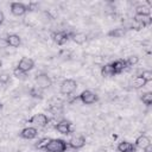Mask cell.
<instances>
[{
    "label": "cell",
    "mask_w": 152,
    "mask_h": 152,
    "mask_svg": "<svg viewBox=\"0 0 152 152\" xmlns=\"http://www.w3.org/2000/svg\"><path fill=\"white\" fill-rule=\"evenodd\" d=\"M2 66V61H1V58H0V68Z\"/></svg>",
    "instance_id": "34"
},
{
    "label": "cell",
    "mask_w": 152,
    "mask_h": 152,
    "mask_svg": "<svg viewBox=\"0 0 152 152\" xmlns=\"http://www.w3.org/2000/svg\"><path fill=\"white\" fill-rule=\"evenodd\" d=\"M6 40L8 43V46H12V48H18L20 44H21V38L15 34V33H11L6 37Z\"/></svg>",
    "instance_id": "17"
},
{
    "label": "cell",
    "mask_w": 152,
    "mask_h": 152,
    "mask_svg": "<svg viewBox=\"0 0 152 152\" xmlns=\"http://www.w3.org/2000/svg\"><path fill=\"white\" fill-rule=\"evenodd\" d=\"M133 21H135L137 24H139L144 28V27H147L152 24V18H151V15H137L135 14L133 18Z\"/></svg>",
    "instance_id": "13"
},
{
    "label": "cell",
    "mask_w": 152,
    "mask_h": 152,
    "mask_svg": "<svg viewBox=\"0 0 152 152\" xmlns=\"http://www.w3.org/2000/svg\"><path fill=\"white\" fill-rule=\"evenodd\" d=\"M28 124H33L38 127H45L49 125L50 122V119L48 118V115H45L44 113H38V114H34L33 116H31L28 120H27Z\"/></svg>",
    "instance_id": "5"
},
{
    "label": "cell",
    "mask_w": 152,
    "mask_h": 152,
    "mask_svg": "<svg viewBox=\"0 0 152 152\" xmlns=\"http://www.w3.org/2000/svg\"><path fill=\"white\" fill-rule=\"evenodd\" d=\"M10 7H11V13L15 17H21L27 12L26 5L23 2H11Z\"/></svg>",
    "instance_id": "8"
},
{
    "label": "cell",
    "mask_w": 152,
    "mask_h": 152,
    "mask_svg": "<svg viewBox=\"0 0 152 152\" xmlns=\"http://www.w3.org/2000/svg\"><path fill=\"white\" fill-rule=\"evenodd\" d=\"M126 34V28L125 27H115V28H112L107 36L110 37V38H121Z\"/></svg>",
    "instance_id": "18"
},
{
    "label": "cell",
    "mask_w": 152,
    "mask_h": 152,
    "mask_svg": "<svg viewBox=\"0 0 152 152\" xmlns=\"http://www.w3.org/2000/svg\"><path fill=\"white\" fill-rule=\"evenodd\" d=\"M77 88V83L75 80H71V78H66L64 80L62 83H61V87H59V90L63 95H70L72 94Z\"/></svg>",
    "instance_id": "4"
},
{
    "label": "cell",
    "mask_w": 152,
    "mask_h": 152,
    "mask_svg": "<svg viewBox=\"0 0 152 152\" xmlns=\"http://www.w3.org/2000/svg\"><path fill=\"white\" fill-rule=\"evenodd\" d=\"M37 135H38V131H37L36 127H25L19 133V137L23 138V139H26V140L34 139Z\"/></svg>",
    "instance_id": "11"
},
{
    "label": "cell",
    "mask_w": 152,
    "mask_h": 152,
    "mask_svg": "<svg viewBox=\"0 0 152 152\" xmlns=\"http://www.w3.org/2000/svg\"><path fill=\"white\" fill-rule=\"evenodd\" d=\"M77 99H78L83 104H94L95 102L99 101L97 94L94 93V91H91V90H89V89L83 90V91L77 96Z\"/></svg>",
    "instance_id": "3"
},
{
    "label": "cell",
    "mask_w": 152,
    "mask_h": 152,
    "mask_svg": "<svg viewBox=\"0 0 152 152\" xmlns=\"http://www.w3.org/2000/svg\"><path fill=\"white\" fill-rule=\"evenodd\" d=\"M140 76L145 80L146 83H148V82L152 81V71H151V70H145V71H142V74H141Z\"/></svg>",
    "instance_id": "27"
},
{
    "label": "cell",
    "mask_w": 152,
    "mask_h": 152,
    "mask_svg": "<svg viewBox=\"0 0 152 152\" xmlns=\"http://www.w3.org/2000/svg\"><path fill=\"white\" fill-rule=\"evenodd\" d=\"M135 148L137 147L134 146L133 142H129V141H126V140L119 142V145L116 147V150L119 152H135Z\"/></svg>",
    "instance_id": "16"
},
{
    "label": "cell",
    "mask_w": 152,
    "mask_h": 152,
    "mask_svg": "<svg viewBox=\"0 0 152 152\" xmlns=\"http://www.w3.org/2000/svg\"><path fill=\"white\" fill-rule=\"evenodd\" d=\"M37 6H38L37 2H28V5H26V8L27 11H34L37 10Z\"/></svg>",
    "instance_id": "29"
},
{
    "label": "cell",
    "mask_w": 152,
    "mask_h": 152,
    "mask_svg": "<svg viewBox=\"0 0 152 152\" xmlns=\"http://www.w3.org/2000/svg\"><path fill=\"white\" fill-rule=\"evenodd\" d=\"M101 75L103 76V77H114L115 76V72H114V70H113V66H112V64L110 63H107V64H103L102 66H101Z\"/></svg>",
    "instance_id": "19"
},
{
    "label": "cell",
    "mask_w": 152,
    "mask_h": 152,
    "mask_svg": "<svg viewBox=\"0 0 152 152\" xmlns=\"http://www.w3.org/2000/svg\"><path fill=\"white\" fill-rule=\"evenodd\" d=\"M6 48H8V43H7L6 38L0 37V49H6Z\"/></svg>",
    "instance_id": "30"
},
{
    "label": "cell",
    "mask_w": 152,
    "mask_h": 152,
    "mask_svg": "<svg viewBox=\"0 0 152 152\" xmlns=\"http://www.w3.org/2000/svg\"><path fill=\"white\" fill-rule=\"evenodd\" d=\"M140 100L142 101L144 104H146L147 107H150V106L152 104V93H151V91L142 93L141 96H140Z\"/></svg>",
    "instance_id": "22"
},
{
    "label": "cell",
    "mask_w": 152,
    "mask_h": 152,
    "mask_svg": "<svg viewBox=\"0 0 152 152\" xmlns=\"http://www.w3.org/2000/svg\"><path fill=\"white\" fill-rule=\"evenodd\" d=\"M28 95H30L31 97H33V99L42 100V99L44 97V90L40 89V88H38L37 86H33V87L30 88V90H28Z\"/></svg>",
    "instance_id": "20"
},
{
    "label": "cell",
    "mask_w": 152,
    "mask_h": 152,
    "mask_svg": "<svg viewBox=\"0 0 152 152\" xmlns=\"http://www.w3.org/2000/svg\"><path fill=\"white\" fill-rule=\"evenodd\" d=\"M2 108H4V104H2V102H1V101H0V110H1V109H2Z\"/></svg>",
    "instance_id": "33"
},
{
    "label": "cell",
    "mask_w": 152,
    "mask_h": 152,
    "mask_svg": "<svg viewBox=\"0 0 152 152\" xmlns=\"http://www.w3.org/2000/svg\"><path fill=\"white\" fill-rule=\"evenodd\" d=\"M4 21H5V14L2 11H0V25H2Z\"/></svg>",
    "instance_id": "31"
},
{
    "label": "cell",
    "mask_w": 152,
    "mask_h": 152,
    "mask_svg": "<svg viewBox=\"0 0 152 152\" xmlns=\"http://www.w3.org/2000/svg\"><path fill=\"white\" fill-rule=\"evenodd\" d=\"M51 138H48V137H44V138H40L36 144H34V147L38 148V150H45L48 142L50 141Z\"/></svg>",
    "instance_id": "24"
},
{
    "label": "cell",
    "mask_w": 152,
    "mask_h": 152,
    "mask_svg": "<svg viewBox=\"0 0 152 152\" xmlns=\"http://www.w3.org/2000/svg\"><path fill=\"white\" fill-rule=\"evenodd\" d=\"M10 81V74L8 71H0V83H7Z\"/></svg>",
    "instance_id": "28"
},
{
    "label": "cell",
    "mask_w": 152,
    "mask_h": 152,
    "mask_svg": "<svg viewBox=\"0 0 152 152\" xmlns=\"http://www.w3.org/2000/svg\"><path fill=\"white\" fill-rule=\"evenodd\" d=\"M146 86V82H145V80L139 75V76H137L134 80H133V88H135V89H141V88H144Z\"/></svg>",
    "instance_id": "23"
},
{
    "label": "cell",
    "mask_w": 152,
    "mask_h": 152,
    "mask_svg": "<svg viewBox=\"0 0 152 152\" xmlns=\"http://www.w3.org/2000/svg\"><path fill=\"white\" fill-rule=\"evenodd\" d=\"M55 129L61 133V134H64V135H68L70 133H72V124L68 120H62L56 124L55 126Z\"/></svg>",
    "instance_id": "7"
},
{
    "label": "cell",
    "mask_w": 152,
    "mask_h": 152,
    "mask_svg": "<svg viewBox=\"0 0 152 152\" xmlns=\"http://www.w3.org/2000/svg\"><path fill=\"white\" fill-rule=\"evenodd\" d=\"M34 83H36V86L38 88L45 90V89H48V88H50L52 86V80L48 74L40 72V74H37L34 76Z\"/></svg>",
    "instance_id": "2"
},
{
    "label": "cell",
    "mask_w": 152,
    "mask_h": 152,
    "mask_svg": "<svg viewBox=\"0 0 152 152\" xmlns=\"http://www.w3.org/2000/svg\"><path fill=\"white\" fill-rule=\"evenodd\" d=\"M86 145V138L83 135H75L68 141V146L74 150H80Z\"/></svg>",
    "instance_id": "9"
},
{
    "label": "cell",
    "mask_w": 152,
    "mask_h": 152,
    "mask_svg": "<svg viewBox=\"0 0 152 152\" xmlns=\"http://www.w3.org/2000/svg\"><path fill=\"white\" fill-rule=\"evenodd\" d=\"M75 44L82 45L88 40V36L83 32H71V38H70Z\"/></svg>",
    "instance_id": "14"
},
{
    "label": "cell",
    "mask_w": 152,
    "mask_h": 152,
    "mask_svg": "<svg viewBox=\"0 0 152 152\" xmlns=\"http://www.w3.org/2000/svg\"><path fill=\"white\" fill-rule=\"evenodd\" d=\"M110 64H112V66H113V70H114L115 75H120L124 70H126V69L128 68L127 64H126V61L122 59V58L116 59V61H114V62L110 63Z\"/></svg>",
    "instance_id": "12"
},
{
    "label": "cell",
    "mask_w": 152,
    "mask_h": 152,
    "mask_svg": "<svg viewBox=\"0 0 152 152\" xmlns=\"http://www.w3.org/2000/svg\"><path fill=\"white\" fill-rule=\"evenodd\" d=\"M144 152H152V144H150L148 146H146L144 148Z\"/></svg>",
    "instance_id": "32"
},
{
    "label": "cell",
    "mask_w": 152,
    "mask_h": 152,
    "mask_svg": "<svg viewBox=\"0 0 152 152\" xmlns=\"http://www.w3.org/2000/svg\"><path fill=\"white\" fill-rule=\"evenodd\" d=\"M13 76L14 77H17L18 80H26L27 78V72H25V71H23L21 69H19L18 66L17 68H14L13 69Z\"/></svg>",
    "instance_id": "25"
},
{
    "label": "cell",
    "mask_w": 152,
    "mask_h": 152,
    "mask_svg": "<svg viewBox=\"0 0 152 152\" xmlns=\"http://www.w3.org/2000/svg\"><path fill=\"white\" fill-rule=\"evenodd\" d=\"M69 148L68 142L63 139H50L48 142L45 151L46 152H66Z\"/></svg>",
    "instance_id": "1"
},
{
    "label": "cell",
    "mask_w": 152,
    "mask_h": 152,
    "mask_svg": "<svg viewBox=\"0 0 152 152\" xmlns=\"http://www.w3.org/2000/svg\"><path fill=\"white\" fill-rule=\"evenodd\" d=\"M19 69H21L23 71L25 72H28L31 71L33 68H34V61L28 58V57H21V59L18 62V65H17Z\"/></svg>",
    "instance_id": "10"
},
{
    "label": "cell",
    "mask_w": 152,
    "mask_h": 152,
    "mask_svg": "<svg viewBox=\"0 0 152 152\" xmlns=\"http://www.w3.org/2000/svg\"><path fill=\"white\" fill-rule=\"evenodd\" d=\"M137 15H151V8L146 5H138L135 7Z\"/></svg>",
    "instance_id": "21"
},
{
    "label": "cell",
    "mask_w": 152,
    "mask_h": 152,
    "mask_svg": "<svg viewBox=\"0 0 152 152\" xmlns=\"http://www.w3.org/2000/svg\"><path fill=\"white\" fill-rule=\"evenodd\" d=\"M70 38H71V32H66V31H58L52 34L53 42L59 46L66 44L70 40Z\"/></svg>",
    "instance_id": "6"
},
{
    "label": "cell",
    "mask_w": 152,
    "mask_h": 152,
    "mask_svg": "<svg viewBox=\"0 0 152 152\" xmlns=\"http://www.w3.org/2000/svg\"><path fill=\"white\" fill-rule=\"evenodd\" d=\"M151 144V140H150V138L147 137V135H145V134H141V135H139L137 139H135V141H134V146L135 147H138V148H141V150H144L146 146H148Z\"/></svg>",
    "instance_id": "15"
},
{
    "label": "cell",
    "mask_w": 152,
    "mask_h": 152,
    "mask_svg": "<svg viewBox=\"0 0 152 152\" xmlns=\"http://www.w3.org/2000/svg\"><path fill=\"white\" fill-rule=\"evenodd\" d=\"M126 61V64H127V66L129 68V66H134V65H137L138 63H139V56H137V55H131L127 59H125Z\"/></svg>",
    "instance_id": "26"
}]
</instances>
